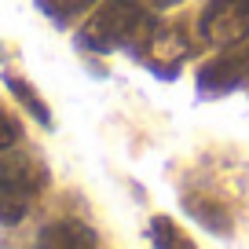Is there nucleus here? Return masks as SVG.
<instances>
[{
    "mask_svg": "<svg viewBox=\"0 0 249 249\" xmlns=\"http://www.w3.org/2000/svg\"><path fill=\"white\" fill-rule=\"evenodd\" d=\"M44 165L22 150H0V224L11 227L30 213L33 198L44 191Z\"/></svg>",
    "mask_w": 249,
    "mask_h": 249,
    "instance_id": "f257e3e1",
    "label": "nucleus"
},
{
    "mask_svg": "<svg viewBox=\"0 0 249 249\" xmlns=\"http://www.w3.org/2000/svg\"><path fill=\"white\" fill-rule=\"evenodd\" d=\"M150 30L147 11L140 8V0H103L99 11L88 18L85 33H81V44L95 48V52H114L140 40Z\"/></svg>",
    "mask_w": 249,
    "mask_h": 249,
    "instance_id": "f03ea898",
    "label": "nucleus"
},
{
    "mask_svg": "<svg viewBox=\"0 0 249 249\" xmlns=\"http://www.w3.org/2000/svg\"><path fill=\"white\" fill-rule=\"evenodd\" d=\"M198 30L213 48H234L249 37V0H209L198 15Z\"/></svg>",
    "mask_w": 249,
    "mask_h": 249,
    "instance_id": "7ed1b4c3",
    "label": "nucleus"
},
{
    "mask_svg": "<svg viewBox=\"0 0 249 249\" xmlns=\"http://www.w3.org/2000/svg\"><path fill=\"white\" fill-rule=\"evenodd\" d=\"M249 73L246 59H231V55H220V59L205 62L202 70H198V85L205 92H227V88L242 85V77Z\"/></svg>",
    "mask_w": 249,
    "mask_h": 249,
    "instance_id": "20e7f679",
    "label": "nucleus"
},
{
    "mask_svg": "<svg viewBox=\"0 0 249 249\" xmlns=\"http://www.w3.org/2000/svg\"><path fill=\"white\" fill-rule=\"evenodd\" d=\"M40 246H95V231H88L85 224H73V220H62V224H52L37 234Z\"/></svg>",
    "mask_w": 249,
    "mask_h": 249,
    "instance_id": "39448f33",
    "label": "nucleus"
},
{
    "mask_svg": "<svg viewBox=\"0 0 249 249\" xmlns=\"http://www.w3.org/2000/svg\"><path fill=\"white\" fill-rule=\"evenodd\" d=\"M8 92H11V95H15V99H18V103H22V107H26V110H30V114H33V117H37V121H40V124H52V114H48V107H44V99H40V95H37V92H33V88H30V85H26V81H22V77H15V73H8Z\"/></svg>",
    "mask_w": 249,
    "mask_h": 249,
    "instance_id": "423d86ee",
    "label": "nucleus"
},
{
    "mask_svg": "<svg viewBox=\"0 0 249 249\" xmlns=\"http://www.w3.org/2000/svg\"><path fill=\"white\" fill-rule=\"evenodd\" d=\"M92 4H95V0H37V8L44 11L48 18L62 22V26H70L73 18H81Z\"/></svg>",
    "mask_w": 249,
    "mask_h": 249,
    "instance_id": "0eeeda50",
    "label": "nucleus"
},
{
    "mask_svg": "<svg viewBox=\"0 0 249 249\" xmlns=\"http://www.w3.org/2000/svg\"><path fill=\"white\" fill-rule=\"evenodd\" d=\"M187 209H191V216L195 220H202L205 227H213V231H231V220L224 216V209H216V202L213 205H205L202 198H187Z\"/></svg>",
    "mask_w": 249,
    "mask_h": 249,
    "instance_id": "6e6552de",
    "label": "nucleus"
},
{
    "mask_svg": "<svg viewBox=\"0 0 249 249\" xmlns=\"http://www.w3.org/2000/svg\"><path fill=\"white\" fill-rule=\"evenodd\" d=\"M150 242H158V246H176V249L191 246V238H187V234H176V224L165 220V216H158L154 224H150Z\"/></svg>",
    "mask_w": 249,
    "mask_h": 249,
    "instance_id": "1a4fd4ad",
    "label": "nucleus"
},
{
    "mask_svg": "<svg viewBox=\"0 0 249 249\" xmlns=\"http://www.w3.org/2000/svg\"><path fill=\"white\" fill-rule=\"evenodd\" d=\"M18 136H22V128H18L15 114H8V110L0 107V150L15 147V140H18Z\"/></svg>",
    "mask_w": 249,
    "mask_h": 249,
    "instance_id": "9d476101",
    "label": "nucleus"
},
{
    "mask_svg": "<svg viewBox=\"0 0 249 249\" xmlns=\"http://www.w3.org/2000/svg\"><path fill=\"white\" fill-rule=\"evenodd\" d=\"M150 4H154V8H158V11H165V8H176L179 0H150Z\"/></svg>",
    "mask_w": 249,
    "mask_h": 249,
    "instance_id": "9b49d317",
    "label": "nucleus"
},
{
    "mask_svg": "<svg viewBox=\"0 0 249 249\" xmlns=\"http://www.w3.org/2000/svg\"><path fill=\"white\" fill-rule=\"evenodd\" d=\"M242 59H246V66H249V48H246V55H242Z\"/></svg>",
    "mask_w": 249,
    "mask_h": 249,
    "instance_id": "f8f14e48",
    "label": "nucleus"
}]
</instances>
